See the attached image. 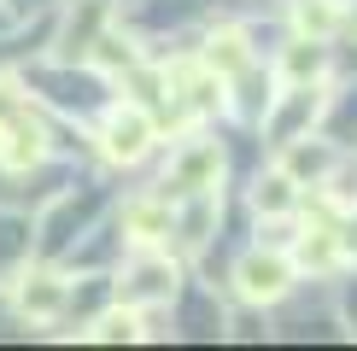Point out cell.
<instances>
[{"instance_id": "1", "label": "cell", "mask_w": 357, "mask_h": 351, "mask_svg": "<svg viewBox=\"0 0 357 351\" xmlns=\"http://www.w3.org/2000/svg\"><path fill=\"white\" fill-rule=\"evenodd\" d=\"M65 304H70V287L59 281V275H47V270L18 275V316L24 322H53Z\"/></svg>"}, {"instance_id": "2", "label": "cell", "mask_w": 357, "mask_h": 351, "mask_svg": "<svg viewBox=\"0 0 357 351\" xmlns=\"http://www.w3.org/2000/svg\"><path fill=\"white\" fill-rule=\"evenodd\" d=\"M100 141H106V158H141L146 153V141H153V123H146V111L141 106H123V111H112L106 117V129H100Z\"/></svg>"}, {"instance_id": "3", "label": "cell", "mask_w": 357, "mask_h": 351, "mask_svg": "<svg viewBox=\"0 0 357 351\" xmlns=\"http://www.w3.org/2000/svg\"><path fill=\"white\" fill-rule=\"evenodd\" d=\"M41 158V123L24 111H12L6 123H0V170H29Z\"/></svg>"}, {"instance_id": "4", "label": "cell", "mask_w": 357, "mask_h": 351, "mask_svg": "<svg viewBox=\"0 0 357 351\" xmlns=\"http://www.w3.org/2000/svg\"><path fill=\"white\" fill-rule=\"evenodd\" d=\"M287 287V263L281 258H246L241 263V292L246 299H275Z\"/></svg>"}, {"instance_id": "5", "label": "cell", "mask_w": 357, "mask_h": 351, "mask_svg": "<svg viewBox=\"0 0 357 351\" xmlns=\"http://www.w3.org/2000/svg\"><path fill=\"white\" fill-rule=\"evenodd\" d=\"M135 281H141L135 299H165V292L176 287V270H165V263L153 258V263H141V270H135Z\"/></svg>"}, {"instance_id": "6", "label": "cell", "mask_w": 357, "mask_h": 351, "mask_svg": "<svg viewBox=\"0 0 357 351\" xmlns=\"http://www.w3.org/2000/svg\"><path fill=\"white\" fill-rule=\"evenodd\" d=\"M211 170H217V153H211V146H199V153H188L182 164H176V182H182V187H199Z\"/></svg>"}, {"instance_id": "7", "label": "cell", "mask_w": 357, "mask_h": 351, "mask_svg": "<svg viewBox=\"0 0 357 351\" xmlns=\"http://www.w3.org/2000/svg\"><path fill=\"white\" fill-rule=\"evenodd\" d=\"M135 316H129V311H112V316H100L94 322V328H88V340H135Z\"/></svg>"}, {"instance_id": "8", "label": "cell", "mask_w": 357, "mask_h": 351, "mask_svg": "<svg viewBox=\"0 0 357 351\" xmlns=\"http://www.w3.org/2000/svg\"><path fill=\"white\" fill-rule=\"evenodd\" d=\"M241 70L246 65V53H241V36H222V41H211V70Z\"/></svg>"}, {"instance_id": "9", "label": "cell", "mask_w": 357, "mask_h": 351, "mask_svg": "<svg viewBox=\"0 0 357 351\" xmlns=\"http://www.w3.org/2000/svg\"><path fill=\"white\" fill-rule=\"evenodd\" d=\"M258 205H264V211H281V205H287V182H281V176H275V182H264L258 187Z\"/></svg>"}, {"instance_id": "10", "label": "cell", "mask_w": 357, "mask_h": 351, "mask_svg": "<svg viewBox=\"0 0 357 351\" xmlns=\"http://www.w3.org/2000/svg\"><path fill=\"white\" fill-rule=\"evenodd\" d=\"M317 65H322V53H317V47H310V53H305V47L293 53V77H310V70H317Z\"/></svg>"}]
</instances>
